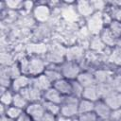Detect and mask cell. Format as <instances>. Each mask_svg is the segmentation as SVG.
I'll return each mask as SVG.
<instances>
[{"mask_svg": "<svg viewBox=\"0 0 121 121\" xmlns=\"http://www.w3.org/2000/svg\"><path fill=\"white\" fill-rule=\"evenodd\" d=\"M78 101L77 97H66L63 100V105L60 107V114L65 117H72L78 113Z\"/></svg>", "mask_w": 121, "mask_h": 121, "instance_id": "obj_1", "label": "cell"}, {"mask_svg": "<svg viewBox=\"0 0 121 121\" xmlns=\"http://www.w3.org/2000/svg\"><path fill=\"white\" fill-rule=\"evenodd\" d=\"M26 113L35 121H39L45 113V110L43 104H40L38 102H32L26 107Z\"/></svg>", "mask_w": 121, "mask_h": 121, "instance_id": "obj_2", "label": "cell"}, {"mask_svg": "<svg viewBox=\"0 0 121 121\" xmlns=\"http://www.w3.org/2000/svg\"><path fill=\"white\" fill-rule=\"evenodd\" d=\"M103 25L102 16L99 13L93 14L88 20V29L93 34H97L101 31Z\"/></svg>", "mask_w": 121, "mask_h": 121, "instance_id": "obj_3", "label": "cell"}, {"mask_svg": "<svg viewBox=\"0 0 121 121\" xmlns=\"http://www.w3.org/2000/svg\"><path fill=\"white\" fill-rule=\"evenodd\" d=\"M94 112L97 115V117H100L104 120L111 118L112 114V109L104 102V101H95V110Z\"/></svg>", "mask_w": 121, "mask_h": 121, "instance_id": "obj_4", "label": "cell"}, {"mask_svg": "<svg viewBox=\"0 0 121 121\" xmlns=\"http://www.w3.org/2000/svg\"><path fill=\"white\" fill-rule=\"evenodd\" d=\"M104 102L112 109V110H117L121 108V93L117 91L111 92L107 96L104 97Z\"/></svg>", "mask_w": 121, "mask_h": 121, "instance_id": "obj_5", "label": "cell"}, {"mask_svg": "<svg viewBox=\"0 0 121 121\" xmlns=\"http://www.w3.org/2000/svg\"><path fill=\"white\" fill-rule=\"evenodd\" d=\"M61 75L63 77H65L66 78L73 79L75 78H78V76L79 75V68L77 64H75L71 61L66 62L62 65Z\"/></svg>", "mask_w": 121, "mask_h": 121, "instance_id": "obj_6", "label": "cell"}, {"mask_svg": "<svg viewBox=\"0 0 121 121\" xmlns=\"http://www.w3.org/2000/svg\"><path fill=\"white\" fill-rule=\"evenodd\" d=\"M20 94L23 95V97L27 100V101H32L35 102L40 99L41 97V91L38 90L37 88L31 86V87H26L23 90L20 91Z\"/></svg>", "mask_w": 121, "mask_h": 121, "instance_id": "obj_7", "label": "cell"}, {"mask_svg": "<svg viewBox=\"0 0 121 121\" xmlns=\"http://www.w3.org/2000/svg\"><path fill=\"white\" fill-rule=\"evenodd\" d=\"M33 14H34V17H35V19L37 21L43 23V22L47 21V19L49 18L50 10H49V8L47 6H45V5H39V6H37L34 9Z\"/></svg>", "mask_w": 121, "mask_h": 121, "instance_id": "obj_8", "label": "cell"}, {"mask_svg": "<svg viewBox=\"0 0 121 121\" xmlns=\"http://www.w3.org/2000/svg\"><path fill=\"white\" fill-rule=\"evenodd\" d=\"M32 86L40 91H46L50 88V81L45 75H41L33 79Z\"/></svg>", "mask_w": 121, "mask_h": 121, "instance_id": "obj_9", "label": "cell"}, {"mask_svg": "<svg viewBox=\"0 0 121 121\" xmlns=\"http://www.w3.org/2000/svg\"><path fill=\"white\" fill-rule=\"evenodd\" d=\"M54 88L62 95H69L72 94V84L68 82L66 79H59L54 82Z\"/></svg>", "mask_w": 121, "mask_h": 121, "instance_id": "obj_10", "label": "cell"}, {"mask_svg": "<svg viewBox=\"0 0 121 121\" xmlns=\"http://www.w3.org/2000/svg\"><path fill=\"white\" fill-rule=\"evenodd\" d=\"M44 64L40 59H32L28 61V74L37 75L43 70Z\"/></svg>", "mask_w": 121, "mask_h": 121, "instance_id": "obj_11", "label": "cell"}, {"mask_svg": "<svg viewBox=\"0 0 121 121\" xmlns=\"http://www.w3.org/2000/svg\"><path fill=\"white\" fill-rule=\"evenodd\" d=\"M44 98L46 101H50L56 104H60L62 102V98L60 96V93H59L55 88H49L44 93Z\"/></svg>", "mask_w": 121, "mask_h": 121, "instance_id": "obj_12", "label": "cell"}, {"mask_svg": "<svg viewBox=\"0 0 121 121\" xmlns=\"http://www.w3.org/2000/svg\"><path fill=\"white\" fill-rule=\"evenodd\" d=\"M78 11L83 16H92L94 12V8L91 2L88 1H79L78 2Z\"/></svg>", "mask_w": 121, "mask_h": 121, "instance_id": "obj_13", "label": "cell"}, {"mask_svg": "<svg viewBox=\"0 0 121 121\" xmlns=\"http://www.w3.org/2000/svg\"><path fill=\"white\" fill-rule=\"evenodd\" d=\"M82 97L84 99H88V100H91L93 102H95L99 97L96 86L94 85V86H90V87L84 88L83 94H82Z\"/></svg>", "mask_w": 121, "mask_h": 121, "instance_id": "obj_14", "label": "cell"}, {"mask_svg": "<svg viewBox=\"0 0 121 121\" xmlns=\"http://www.w3.org/2000/svg\"><path fill=\"white\" fill-rule=\"evenodd\" d=\"M78 81L84 87H90V86H94L95 82V78L93 75L89 74V73H82L79 74L78 76Z\"/></svg>", "mask_w": 121, "mask_h": 121, "instance_id": "obj_15", "label": "cell"}, {"mask_svg": "<svg viewBox=\"0 0 121 121\" xmlns=\"http://www.w3.org/2000/svg\"><path fill=\"white\" fill-rule=\"evenodd\" d=\"M29 78L26 76H20L16 78H14L13 82H12V88L15 91H21L25 88L27 87V85L29 84Z\"/></svg>", "mask_w": 121, "mask_h": 121, "instance_id": "obj_16", "label": "cell"}, {"mask_svg": "<svg viewBox=\"0 0 121 121\" xmlns=\"http://www.w3.org/2000/svg\"><path fill=\"white\" fill-rule=\"evenodd\" d=\"M78 113H84V112H94L95 110V102L88 100V99H81L78 101Z\"/></svg>", "mask_w": 121, "mask_h": 121, "instance_id": "obj_17", "label": "cell"}, {"mask_svg": "<svg viewBox=\"0 0 121 121\" xmlns=\"http://www.w3.org/2000/svg\"><path fill=\"white\" fill-rule=\"evenodd\" d=\"M43 106L44 110L47 112H49V113H51L53 115H56V114L60 112V107L59 106V104H56V103H53V102L45 100L43 103Z\"/></svg>", "mask_w": 121, "mask_h": 121, "instance_id": "obj_18", "label": "cell"}, {"mask_svg": "<svg viewBox=\"0 0 121 121\" xmlns=\"http://www.w3.org/2000/svg\"><path fill=\"white\" fill-rule=\"evenodd\" d=\"M101 40L104 43V44L108 45H112L114 44V35L112 33L110 29H105L101 33Z\"/></svg>", "mask_w": 121, "mask_h": 121, "instance_id": "obj_19", "label": "cell"}, {"mask_svg": "<svg viewBox=\"0 0 121 121\" xmlns=\"http://www.w3.org/2000/svg\"><path fill=\"white\" fill-rule=\"evenodd\" d=\"M22 113H23L22 109L17 108V107H15V106L9 107V108H7V110H6V115H7V117H9V119H18L19 116H20Z\"/></svg>", "mask_w": 121, "mask_h": 121, "instance_id": "obj_20", "label": "cell"}, {"mask_svg": "<svg viewBox=\"0 0 121 121\" xmlns=\"http://www.w3.org/2000/svg\"><path fill=\"white\" fill-rule=\"evenodd\" d=\"M13 106L23 109L25 107H27V100H26L23 95L21 94H16L15 95H13V101H12Z\"/></svg>", "mask_w": 121, "mask_h": 121, "instance_id": "obj_21", "label": "cell"}, {"mask_svg": "<svg viewBox=\"0 0 121 121\" xmlns=\"http://www.w3.org/2000/svg\"><path fill=\"white\" fill-rule=\"evenodd\" d=\"M71 84H72V94H74L76 97L82 96L84 87H83L78 80H77V81H73V82H71Z\"/></svg>", "mask_w": 121, "mask_h": 121, "instance_id": "obj_22", "label": "cell"}, {"mask_svg": "<svg viewBox=\"0 0 121 121\" xmlns=\"http://www.w3.org/2000/svg\"><path fill=\"white\" fill-rule=\"evenodd\" d=\"M44 75L46 76V78L49 79V81H53V82H56L57 80L60 79L61 78V74L55 71V70H46L44 72Z\"/></svg>", "mask_w": 121, "mask_h": 121, "instance_id": "obj_23", "label": "cell"}, {"mask_svg": "<svg viewBox=\"0 0 121 121\" xmlns=\"http://www.w3.org/2000/svg\"><path fill=\"white\" fill-rule=\"evenodd\" d=\"M96 119H97V115L95 114V112H84L78 115V121H96Z\"/></svg>", "mask_w": 121, "mask_h": 121, "instance_id": "obj_24", "label": "cell"}, {"mask_svg": "<svg viewBox=\"0 0 121 121\" xmlns=\"http://www.w3.org/2000/svg\"><path fill=\"white\" fill-rule=\"evenodd\" d=\"M13 101V95H11L10 92L9 91H6V92H3L2 95H1V102L3 105L5 106H9V104H11Z\"/></svg>", "mask_w": 121, "mask_h": 121, "instance_id": "obj_25", "label": "cell"}, {"mask_svg": "<svg viewBox=\"0 0 121 121\" xmlns=\"http://www.w3.org/2000/svg\"><path fill=\"white\" fill-rule=\"evenodd\" d=\"M104 47V43L102 42L101 38H98V37H95L92 40L91 42V48L94 49V50H96V51H99L101 50L102 48Z\"/></svg>", "mask_w": 121, "mask_h": 121, "instance_id": "obj_26", "label": "cell"}, {"mask_svg": "<svg viewBox=\"0 0 121 121\" xmlns=\"http://www.w3.org/2000/svg\"><path fill=\"white\" fill-rule=\"evenodd\" d=\"M110 30L112 31V33L114 36H119V35H121V22H119V21L112 22Z\"/></svg>", "mask_w": 121, "mask_h": 121, "instance_id": "obj_27", "label": "cell"}, {"mask_svg": "<svg viewBox=\"0 0 121 121\" xmlns=\"http://www.w3.org/2000/svg\"><path fill=\"white\" fill-rule=\"evenodd\" d=\"M81 55V50L79 47H73L67 52V58L70 60H74Z\"/></svg>", "mask_w": 121, "mask_h": 121, "instance_id": "obj_28", "label": "cell"}, {"mask_svg": "<svg viewBox=\"0 0 121 121\" xmlns=\"http://www.w3.org/2000/svg\"><path fill=\"white\" fill-rule=\"evenodd\" d=\"M108 77H109V74L107 72H105V71H97L95 73V78L97 81H99L100 83H105V81L107 80Z\"/></svg>", "mask_w": 121, "mask_h": 121, "instance_id": "obj_29", "label": "cell"}, {"mask_svg": "<svg viewBox=\"0 0 121 121\" xmlns=\"http://www.w3.org/2000/svg\"><path fill=\"white\" fill-rule=\"evenodd\" d=\"M28 50L30 52H39L43 53L46 50V47L43 44H30L28 46Z\"/></svg>", "mask_w": 121, "mask_h": 121, "instance_id": "obj_30", "label": "cell"}, {"mask_svg": "<svg viewBox=\"0 0 121 121\" xmlns=\"http://www.w3.org/2000/svg\"><path fill=\"white\" fill-rule=\"evenodd\" d=\"M111 119L113 120V121H121V108L112 112Z\"/></svg>", "mask_w": 121, "mask_h": 121, "instance_id": "obj_31", "label": "cell"}, {"mask_svg": "<svg viewBox=\"0 0 121 121\" xmlns=\"http://www.w3.org/2000/svg\"><path fill=\"white\" fill-rule=\"evenodd\" d=\"M6 5L10 9H19L21 6L24 5V3L21 1H7Z\"/></svg>", "mask_w": 121, "mask_h": 121, "instance_id": "obj_32", "label": "cell"}, {"mask_svg": "<svg viewBox=\"0 0 121 121\" xmlns=\"http://www.w3.org/2000/svg\"><path fill=\"white\" fill-rule=\"evenodd\" d=\"M111 60H112V61H114L115 63L121 64V50H116L112 55Z\"/></svg>", "mask_w": 121, "mask_h": 121, "instance_id": "obj_33", "label": "cell"}, {"mask_svg": "<svg viewBox=\"0 0 121 121\" xmlns=\"http://www.w3.org/2000/svg\"><path fill=\"white\" fill-rule=\"evenodd\" d=\"M63 15H64V17L65 18H67V19H69V20H72V19H74L75 18V12H74V10L71 9V8H68V9H66L65 11H63Z\"/></svg>", "mask_w": 121, "mask_h": 121, "instance_id": "obj_34", "label": "cell"}, {"mask_svg": "<svg viewBox=\"0 0 121 121\" xmlns=\"http://www.w3.org/2000/svg\"><path fill=\"white\" fill-rule=\"evenodd\" d=\"M91 4L94 8V9H102L104 8V2L103 1H91Z\"/></svg>", "mask_w": 121, "mask_h": 121, "instance_id": "obj_35", "label": "cell"}, {"mask_svg": "<svg viewBox=\"0 0 121 121\" xmlns=\"http://www.w3.org/2000/svg\"><path fill=\"white\" fill-rule=\"evenodd\" d=\"M39 121H56V120H55V115H53V114L45 112V113L43 114V116Z\"/></svg>", "mask_w": 121, "mask_h": 121, "instance_id": "obj_36", "label": "cell"}, {"mask_svg": "<svg viewBox=\"0 0 121 121\" xmlns=\"http://www.w3.org/2000/svg\"><path fill=\"white\" fill-rule=\"evenodd\" d=\"M1 60H2V64H9L10 61H11V57L9 54L2 53V55H1Z\"/></svg>", "mask_w": 121, "mask_h": 121, "instance_id": "obj_37", "label": "cell"}, {"mask_svg": "<svg viewBox=\"0 0 121 121\" xmlns=\"http://www.w3.org/2000/svg\"><path fill=\"white\" fill-rule=\"evenodd\" d=\"M17 121H32V118L27 114V113H22L19 118L17 119Z\"/></svg>", "mask_w": 121, "mask_h": 121, "instance_id": "obj_38", "label": "cell"}, {"mask_svg": "<svg viewBox=\"0 0 121 121\" xmlns=\"http://www.w3.org/2000/svg\"><path fill=\"white\" fill-rule=\"evenodd\" d=\"M26 9H31L33 8V3L31 1H26V2H24V5H23Z\"/></svg>", "mask_w": 121, "mask_h": 121, "instance_id": "obj_39", "label": "cell"}, {"mask_svg": "<svg viewBox=\"0 0 121 121\" xmlns=\"http://www.w3.org/2000/svg\"><path fill=\"white\" fill-rule=\"evenodd\" d=\"M57 121H72V120H71L70 117H65V116H62V115H61L60 117L58 118Z\"/></svg>", "mask_w": 121, "mask_h": 121, "instance_id": "obj_40", "label": "cell"}, {"mask_svg": "<svg viewBox=\"0 0 121 121\" xmlns=\"http://www.w3.org/2000/svg\"><path fill=\"white\" fill-rule=\"evenodd\" d=\"M116 18L119 22H121V10H119L117 13H116Z\"/></svg>", "mask_w": 121, "mask_h": 121, "instance_id": "obj_41", "label": "cell"}, {"mask_svg": "<svg viewBox=\"0 0 121 121\" xmlns=\"http://www.w3.org/2000/svg\"><path fill=\"white\" fill-rule=\"evenodd\" d=\"M114 4H117V5H119V6H121V2H115Z\"/></svg>", "mask_w": 121, "mask_h": 121, "instance_id": "obj_42", "label": "cell"}, {"mask_svg": "<svg viewBox=\"0 0 121 121\" xmlns=\"http://www.w3.org/2000/svg\"><path fill=\"white\" fill-rule=\"evenodd\" d=\"M104 121H106V120H104Z\"/></svg>", "mask_w": 121, "mask_h": 121, "instance_id": "obj_43", "label": "cell"}]
</instances>
